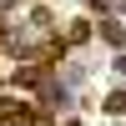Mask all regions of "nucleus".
Masks as SVG:
<instances>
[{"label": "nucleus", "instance_id": "f257e3e1", "mask_svg": "<svg viewBox=\"0 0 126 126\" xmlns=\"http://www.w3.org/2000/svg\"><path fill=\"white\" fill-rule=\"evenodd\" d=\"M101 35H106L111 46H121V25H116V20H101Z\"/></svg>", "mask_w": 126, "mask_h": 126}, {"label": "nucleus", "instance_id": "f03ea898", "mask_svg": "<svg viewBox=\"0 0 126 126\" xmlns=\"http://www.w3.org/2000/svg\"><path fill=\"white\" fill-rule=\"evenodd\" d=\"M86 35H91V25H71V30H66V46H81Z\"/></svg>", "mask_w": 126, "mask_h": 126}, {"label": "nucleus", "instance_id": "7ed1b4c3", "mask_svg": "<svg viewBox=\"0 0 126 126\" xmlns=\"http://www.w3.org/2000/svg\"><path fill=\"white\" fill-rule=\"evenodd\" d=\"M86 5H91V10H106V0H86Z\"/></svg>", "mask_w": 126, "mask_h": 126}]
</instances>
